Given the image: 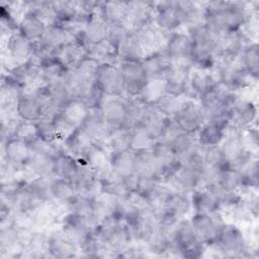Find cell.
<instances>
[{
	"label": "cell",
	"mask_w": 259,
	"mask_h": 259,
	"mask_svg": "<svg viewBox=\"0 0 259 259\" xmlns=\"http://www.w3.org/2000/svg\"><path fill=\"white\" fill-rule=\"evenodd\" d=\"M259 2L210 1L204 5V22L221 39L223 36L241 30L258 14Z\"/></svg>",
	"instance_id": "cell-1"
},
{
	"label": "cell",
	"mask_w": 259,
	"mask_h": 259,
	"mask_svg": "<svg viewBox=\"0 0 259 259\" xmlns=\"http://www.w3.org/2000/svg\"><path fill=\"white\" fill-rule=\"evenodd\" d=\"M225 257H249L251 247L243 229L233 223H223L213 240L206 245Z\"/></svg>",
	"instance_id": "cell-2"
},
{
	"label": "cell",
	"mask_w": 259,
	"mask_h": 259,
	"mask_svg": "<svg viewBox=\"0 0 259 259\" xmlns=\"http://www.w3.org/2000/svg\"><path fill=\"white\" fill-rule=\"evenodd\" d=\"M206 245L200 242L194 234L189 220H181L172 233V247L169 256L184 258H199L203 256Z\"/></svg>",
	"instance_id": "cell-3"
},
{
	"label": "cell",
	"mask_w": 259,
	"mask_h": 259,
	"mask_svg": "<svg viewBox=\"0 0 259 259\" xmlns=\"http://www.w3.org/2000/svg\"><path fill=\"white\" fill-rule=\"evenodd\" d=\"M98 225L95 218H84L66 212L60 219L57 229L80 249L81 246L95 235Z\"/></svg>",
	"instance_id": "cell-4"
},
{
	"label": "cell",
	"mask_w": 259,
	"mask_h": 259,
	"mask_svg": "<svg viewBox=\"0 0 259 259\" xmlns=\"http://www.w3.org/2000/svg\"><path fill=\"white\" fill-rule=\"evenodd\" d=\"M96 236L116 257H120L121 253L134 242L131 232L123 221L100 223L96 230Z\"/></svg>",
	"instance_id": "cell-5"
},
{
	"label": "cell",
	"mask_w": 259,
	"mask_h": 259,
	"mask_svg": "<svg viewBox=\"0 0 259 259\" xmlns=\"http://www.w3.org/2000/svg\"><path fill=\"white\" fill-rule=\"evenodd\" d=\"M220 148L226 166L234 169H237L252 155H257L251 153L247 149L242 135V131L236 128H229L226 132V136L220 144Z\"/></svg>",
	"instance_id": "cell-6"
},
{
	"label": "cell",
	"mask_w": 259,
	"mask_h": 259,
	"mask_svg": "<svg viewBox=\"0 0 259 259\" xmlns=\"http://www.w3.org/2000/svg\"><path fill=\"white\" fill-rule=\"evenodd\" d=\"M164 52L172 65L191 67L193 44L185 31H172L168 33Z\"/></svg>",
	"instance_id": "cell-7"
},
{
	"label": "cell",
	"mask_w": 259,
	"mask_h": 259,
	"mask_svg": "<svg viewBox=\"0 0 259 259\" xmlns=\"http://www.w3.org/2000/svg\"><path fill=\"white\" fill-rule=\"evenodd\" d=\"M173 119L182 132L194 136L204 124V115L199 102L188 97L183 98Z\"/></svg>",
	"instance_id": "cell-8"
},
{
	"label": "cell",
	"mask_w": 259,
	"mask_h": 259,
	"mask_svg": "<svg viewBox=\"0 0 259 259\" xmlns=\"http://www.w3.org/2000/svg\"><path fill=\"white\" fill-rule=\"evenodd\" d=\"M250 41L252 40L249 39L241 30L223 36L219 42L217 68L237 63Z\"/></svg>",
	"instance_id": "cell-9"
},
{
	"label": "cell",
	"mask_w": 259,
	"mask_h": 259,
	"mask_svg": "<svg viewBox=\"0 0 259 259\" xmlns=\"http://www.w3.org/2000/svg\"><path fill=\"white\" fill-rule=\"evenodd\" d=\"M95 82L105 97H123V82L117 64L99 63Z\"/></svg>",
	"instance_id": "cell-10"
},
{
	"label": "cell",
	"mask_w": 259,
	"mask_h": 259,
	"mask_svg": "<svg viewBox=\"0 0 259 259\" xmlns=\"http://www.w3.org/2000/svg\"><path fill=\"white\" fill-rule=\"evenodd\" d=\"M117 65L123 82V98L138 97L149 81L141 63L126 62L118 63Z\"/></svg>",
	"instance_id": "cell-11"
},
{
	"label": "cell",
	"mask_w": 259,
	"mask_h": 259,
	"mask_svg": "<svg viewBox=\"0 0 259 259\" xmlns=\"http://www.w3.org/2000/svg\"><path fill=\"white\" fill-rule=\"evenodd\" d=\"M214 72L218 80L236 93L251 89L257 83V80L253 79L238 62L232 65L218 67Z\"/></svg>",
	"instance_id": "cell-12"
},
{
	"label": "cell",
	"mask_w": 259,
	"mask_h": 259,
	"mask_svg": "<svg viewBox=\"0 0 259 259\" xmlns=\"http://www.w3.org/2000/svg\"><path fill=\"white\" fill-rule=\"evenodd\" d=\"M155 1H127V26L139 31L154 25Z\"/></svg>",
	"instance_id": "cell-13"
},
{
	"label": "cell",
	"mask_w": 259,
	"mask_h": 259,
	"mask_svg": "<svg viewBox=\"0 0 259 259\" xmlns=\"http://www.w3.org/2000/svg\"><path fill=\"white\" fill-rule=\"evenodd\" d=\"M191 209L199 213H219L222 208V196L211 187L201 185L189 193Z\"/></svg>",
	"instance_id": "cell-14"
},
{
	"label": "cell",
	"mask_w": 259,
	"mask_h": 259,
	"mask_svg": "<svg viewBox=\"0 0 259 259\" xmlns=\"http://www.w3.org/2000/svg\"><path fill=\"white\" fill-rule=\"evenodd\" d=\"M154 24L166 32L176 31L183 26L178 1H155Z\"/></svg>",
	"instance_id": "cell-15"
},
{
	"label": "cell",
	"mask_w": 259,
	"mask_h": 259,
	"mask_svg": "<svg viewBox=\"0 0 259 259\" xmlns=\"http://www.w3.org/2000/svg\"><path fill=\"white\" fill-rule=\"evenodd\" d=\"M135 158V172L139 180L161 181L162 172L153 149L133 151Z\"/></svg>",
	"instance_id": "cell-16"
},
{
	"label": "cell",
	"mask_w": 259,
	"mask_h": 259,
	"mask_svg": "<svg viewBox=\"0 0 259 259\" xmlns=\"http://www.w3.org/2000/svg\"><path fill=\"white\" fill-rule=\"evenodd\" d=\"M189 222L197 239L205 245H208L213 240L221 225L224 223L219 213L199 212H193Z\"/></svg>",
	"instance_id": "cell-17"
},
{
	"label": "cell",
	"mask_w": 259,
	"mask_h": 259,
	"mask_svg": "<svg viewBox=\"0 0 259 259\" xmlns=\"http://www.w3.org/2000/svg\"><path fill=\"white\" fill-rule=\"evenodd\" d=\"M24 87L9 74L3 75L0 89V105L2 116L17 115L16 106Z\"/></svg>",
	"instance_id": "cell-18"
},
{
	"label": "cell",
	"mask_w": 259,
	"mask_h": 259,
	"mask_svg": "<svg viewBox=\"0 0 259 259\" xmlns=\"http://www.w3.org/2000/svg\"><path fill=\"white\" fill-rule=\"evenodd\" d=\"M35 50V42L29 40L19 31H14L6 36L5 52L15 65L30 60Z\"/></svg>",
	"instance_id": "cell-19"
},
{
	"label": "cell",
	"mask_w": 259,
	"mask_h": 259,
	"mask_svg": "<svg viewBox=\"0 0 259 259\" xmlns=\"http://www.w3.org/2000/svg\"><path fill=\"white\" fill-rule=\"evenodd\" d=\"M175 190L190 193L202 184V173L181 163L178 169L164 182Z\"/></svg>",
	"instance_id": "cell-20"
},
{
	"label": "cell",
	"mask_w": 259,
	"mask_h": 259,
	"mask_svg": "<svg viewBox=\"0 0 259 259\" xmlns=\"http://www.w3.org/2000/svg\"><path fill=\"white\" fill-rule=\"evenodd\" d=\"M192 68L173 65L165 76L164 90L166 94L183 98L188 96L189 92V74Z\"/></svg>",
	"instance_id": "cell-21"
},
{
	"label": "cell",
	"mask_w": 259,
	"mask_h": 259,
	"mask_svg": "<svg viewBox=\"0 0 259 259\" xmlns=\"http://www.w3.org/2000/svg\"><path fill=\"white\" fill-rule=\"evenodd\" d=\"M109 130L124 126L126 119V99L123 97H105L99 107Z\"/></svg>",
	"instance_id": "cell-22"
},
{
	"label": "cell",
	"mask_w": 259,
	"mask_h": 259,
	"mask_svg": "<svg viewBox=\"0 0 259 259\" xmlns=\"http://www.w3.org/2000/svg\"><path fill=\"white\" fill-rule=\"evenodd\" d=\"M108 31V23L100 14V11L88 16L84 28L80 34L82 40L90 49L93 46L99 45L106 40Z\"/></svg>",
	"instance_id": "cell-23"
},
{
	"label": "cell",
	"mask_w": 259,
	"mask_h": 259,
	"mask_svg": "<svg viewBox=\"0 0 259 259\" xmlns=\"http://www.w3.org/2000/svg\"><path fill=\"white\" fill-rule=\"evenodd\" d=\"M257 118V107L253 100L239 97L232 105V124L236 130H245L252 126Z\"/></svg>",
	"instance_id": "cell-24"
},
{
	"label": "cell",
	"mask_w": 259,
	"mask_h": 259,
	"mask_svg": "<svg viewBox=\"0 0 259 259\" xmlns=\"http://www.w3.org/2000/svg\"><path fill=\"white\" fill-rule=\"evenodd\" d=\"M25 170L31 178L55 176V155L50 151L31 152Z\"/></svg>",
	"instance_id": "cell-25"
},
{
	"label": "cell",
	"mask_w": 259,
	"mask_h": 259,
	"mask_svg": "<svg viewBox=\"0 0 259 259\" xmlns=\"http://www.w3.org/2000/svg\"><path fill=\"white\" fill-rule=\"evenodd\" d=\"M170 119L171 117L165 116L160 111H158L154 106H150L143 120L141 121L137 128L143 131L153 140L158 142L163 139L164 133Z\"/></svg>",
	"instance_id": "cell-26"
},
{
	"label": "cell",
	"mask_w": 259,
	"mask_h": 259,
	"mask_svg": "<svg viewBox=\"0 0 259 259\" xmlns=\"http://www.w3.org/2000/svg\"><path fill=\"white\" fill-rule=\"evenodd\" d=\"M71 181L75 186L77 194L89 197H96L100 194L99 177L97 173L82 163L79 171Z\"/></svg>",
	"instance_id": "cell-27"
},
{
	"label": "cell",
	"mask_w": 259,
	"mask_h": 259,
	"mask_svg": "<svg viewBox=\"0 0 259 259\" xmlns=\"http://www.w3.org/2000/svg\"><path fill=\"white\" fill-rule=\"evenodd\" d=\"M141 65L149 79L161 80L165 78L173 66L164 50L146 55L141 61Z\"/></svg>",
	"instance_id": "cell-28"
},
{
	"label": "cell",
	"mask_w": 259,
	"mask_h": 259,
	"mask_svg": "<svg viewBox=\"0 0 259 259\" xmlns=\"http://www.w3.org/2000/svg\"><path fill=\"white\" fill-rule=\"evenodd\" d=\"M79 127L96 144H102L109 131L100 108H89L84 121Z\"/></svg>",
	"instance_id": "cell-29"
},
{
	"label": "cell",
	"mask_w": 259,
	"mask_h": 259,
	"mask_svg": "<svg viewBox=\"0 0 259 259\" xmlns=\"http://www.w3.org/2000/svg\"><path fill=\"white\" fill-rule=\"evenodd\" d=\"M152 149L161 168L162 182H165L178 169L182 162L166 142L158 141Z\"/></svg>",
	"instance_id": "cell-30"
},
{
	"label": "cell",
	"mask_w": 259,
	"mask_h": 259,
	"mask_svg": "<svg viewBox=\"0 0 259 259\" xmlns=\"http://www.w3.org/2000/svg\"><path fill=\"white\" fill-rule=\"evenodd\" d=\"M219 82L215 74L209 71L191 69L189 74L188 98L198 100L199 97L211 90Z\"/></svg>",
	"instance_id": "cell-31"
},
{
	"label": "cell",
	"mask_w": 259,
	"mask_h": 259,
	"mask_svg": "<svg viewBox=\"0 0 259 259\" xmlns=\"http://www.w3.org/2000/svg\"><path fill=\"white\" fill-rule=\"evenodd\" d=\"M16 114L19 118L26 121H36L44 116L33 88H24L16 106Z\"/></svg>",
	"instance_id": "cell-32"
},
{
	"label": "cell",
	"mask_w": 259,
	"mask_h": 259,
	"mask_svg": "<svg viewBox=\"0 0 259 259\" xmlns=\"http://www.w3.org/2000/svg\"><path fill=\"white\" fill-rule=\"evenodd\" d=\"M49 254L54 258L79 257V247L56 228L49 233Z\"/></svg>",
	"instance_id": "cell-33"
},
{
	"label": "cell",
	"mask_w": 259,
	"mask_h": 259,
	"mask_svg": "<svg viewBox=\"0 0 259 259\" xmlns=\"http://www.w3.org/2000/svg\"><path fill=\"white\" fill-rule=\"evenodd\" d=\"M56 22L68 26L78 20L88 17L80 8L79 1H51Z\"/></svg>",
	"instance_id": "cell-34"
},
{
	"label": "cell",
	"mask_w": 259,
	"mask_h": 259,
	"mask_svg": "<svg viewBox=\"0 0 259 259\" xmlns=\"http://www.w3.org/2000/svg\"><path fill=\"white\" fill-rule=\"evenodd\" d=\"M3 159L11 162L12 164L25 167L30 159L31 151L28 144L18 138H11L2 143Z\"/></svg>",
	"instance_id": "cell-35"
},
{
	"label": "cell",
	"mask_w": 259,
	"mask_h": 259,
	"mask_svg": "<svg viewBox=\"0 0 259 259\" xmlns=\"http://www.w3.org/2000/svg\"><path fill=\"white\" fill-rule=\"evenodd\" d=\"M71 39V33L63 25L59 23H54L47 26L44 34L36 42V45L40 48L53 52H58Z\"/></svg>",
	"instance_id": "cell-36"
},
{
	"label": "cell",
	"mask_w": 259,
	"mask_h": 259,
	"mask_svg": "<svg viewBox=\"0 0 259 259\" xmlns=\"http://www.w3.org/2000/svg\"><path fill=\"white\" fill-rule=\"evenodd\" d=\"M79 162L88 166L98 176L110 170L109 152L101 144H93Z\"/></svg>",
	"instance_id": "cell-37"
},
{
	"label": "cell",
	"mask_w": 259,
	"mask_h": 259,
	"mask_svg": "<svg viewBox=\"0 0 259 259\" xmlns=\"http://www.w3.org/2000/svg\"><path fill=\"white\" fill-rule=\"evenodd\" d=\"M135 32L137 33L138 38L146 52V55L164 50L169 33L160 29L155 24Z\"/></svg>",
	"instance_id": "cell-38"
},
{
	"label": "cell",
	"mask_w": 259,
	"mask_h": 259,
	"mask_svg": "<svg viewBox=\"0 0 259 259\" xmlns=\"http://www.w3.org/2000/svg\"><path fill=\"white\" fill-rule=\"evenodd\" d=\"M110 170L117 176L127 180L136 176L135 158L133 151L109 153Z\"/></svg>",
	"instance_id": "cell-39"
},
{
	"label": "cell",
	"mask_w": 259,
	"mask_h": 259,
	"mask_svg": "<svg viewBox=\"0 0 259 259\" xmlns=\"http://www.w3.org/2000/svg\"><path fill=\"white\" fill-rule=\"evenodd\" d=\"M133 133L134 130L125 126L109 130L101 145H103L109 153L130 151Z\"/></svg>",
	"instance_id": "cell-40"
},
{
	"label": "cell",
	"mask_w": 259,
	"mask_h": 259,
	"mask_svg": "<svg viewBox=\"0 0 259 259\" xmlns=\"http://www.w3.org/2000/svg\"><path fill=\"white\" fill-rule=\"evenodd\" d=\"M146 52L142 47L138 35L135 31L126 36V38L120 44L117 52V64L126 62H139L144 59Z\"/></svg>",
	"instance_id": "cell-41"
},
{
	"label": "cell",
	"mask_w": 259,
	"mask_h": 259,
	"mask_svg": "<svg viewBox=\"0 0 259 259\" xmlns=\"http://www.w3.org/2000/svg\"><path fill=\"white\" fill-rule=\"evenodd\" d=\"M63 143L65 150L78 160H81L92 147V145L96 144L93 143L80 127H77L75 131H73L64 140Z\"/></svg>",
	"instance_id": "cell-42"
},
{
	"label": "cell",
	"mask_w": 259,
	"mask_h": 259,
	"mask_svg": "<svg viewBox=\"0 0 259 259\" xmlns=\"http://www.w3.org/2000/svg\"><path fill=\"white\" fill-rule=\"evenodd\" d=\"M99 11L108 24L127 25V1H100Z\"/></svg>",
	"instance_id": "cell-43"
},
{
	"label": "cell",
	"mask_w": 259,
	"mask_h": 259,
	"mask_svg": "<svg viewBox=\"0 0 259 259\" xmlns=\"http://www.w3.org/2000/svg\"><path fill=\"white\" fill-rule=\"evenodd\" d=\"M88 111L89 108L85 105V103L82 100L75 98L61 108L58 114L67 124L75 130L84 121Z\"/></svg>",
	"instance_id": "cell-44"
},
{
	"label": "cell",
	"mask_w": 259,
	"mask_h": 259,
	"mask_svg": "<svg viewBox=\"0 0 259 259\" xmlns=\"http://www.w3.org/2000/svg\"><path fill=\"white\" fill-rule=\"evenodd\" d=\"M166 143L171 147L173 152L181 161L199 148L195 136L186 134L182 131L174 134L169 140L166 141Z\"/></svg>",
	"instance_id": "cell-45"
},
{
	"label": "cell",
	"mask_w": 259,
	"mask_h": 259,
	"mask_svg": "<svg viewBox=\"0 0 259 259\" xmlns=\"http://www.w3.org/2000/svg\"><path fill=\"white\" fill-rule=\"evenodd\" d=\"M25 257L46 258L49 254V233L31 231L25 244Z\"/></svg>",
	"instance_id": "cell-46"
},
{
	"label": "cell",
	"mask_w": 259,
	"mask_h": 259,
	"mask_svg": "<svg viewBox=\"0 0 259 259\" xmlns=\"http://www.w3.org/2000/svg\"><path fill=\"white\" fill-rule=\"evenodd\" d=\"M81 167L77 158L69 154L66 150L55 156V176L72 180Z\"/></svg>",
	"instance_id": "cell-47"
},
{
	"label": "cell",
	"mask_w": 259,
	"mask_h": 259,
	"mask_svg": "<svg viewBox=\"0 0 259 259\" xmlns=\"http://www.w3.org/2000/svg\"><path fill=\"white\" fill-rule=\"evenodd\" d=\"M205 2L200 1H178L179 11L183 26H190L204 21Z\"/></svg>",
	"instance_id": "cell-48"
},
{
	"label": "cell",
	"mask_w": 259,
	"mask_h": 259,
	"mask_svg": "<svg viewBox=\"0 0 259 259\" xmlns=\"http://www.w3.org/2000/svg\"><path fill=\"white\" fill-rule=\"evenodd\" d=\"M47 26L48 25L37 17L28 13H24L18 22L17 31H19L29 40L37 42L44 34Z\"/></svg>",
	"instance_id": "cell-49"
},
{
	"label": "cell",
	"mask_w": 259,
	"mask_h": 259,
	"mask_svg": "<svg viewBox=\"0 0 259 259\" xmlns=\"http://www.w3.org/2000/svg\"><path fill=\"white\" fill-rule=\"evenodd\" d=\"M238 63L255 80L259 75V47L257 41H250L243 51Z\"/></svg>",
	"instance_id": "cell-50"
},
{
	"label": "cell",
	"mask_w": 259,
	"mask_h": 259,
	"mask_svg": "<svg viewBox=\"0 0 259 259\" xmlns=\"http://www.w3.org/2000/svg\"><path fill=\"white\" fill-rule=\"evenodd\" d=\"M51 191L54 200L67 204L77 195L73 182L69 179L53 176L51 182Z\"/></svg>",
	"instance_id": "cell-51"
},
{
	"label": "cell",
	"mask_w": 259,
	"mask_h": 259,
	"mask_svg": "<svg viewBox=\"0 0 259 259\" xmlns=\"http://www.w3.org/2000/svg\"><path fill=\"white\" fill-rule=\"evenodd\" d=\"M149 107L139 97L126 99V119L124 126L136 130L143 120Z\"/></svg>",
	"instance_id": "cell-52"
},
{
	"label": "cell",
	"mask_w": 259,
	"mask_h": 259,
	"mask_svg": "<svg viewBox=\"0 0 259 259\" xmlns=\"http://www.w3.org/2000/svg\"><path fill=\"white\" fill-rule=\"evenodd\" d=\"M226 136V132L212 124L204 123L196 133L195 139L200 148L219 146Z\"/></svg>",
	"instance_id": "cell-53"
},
{
	"label": "cell",
	"mask_w": 259,
	"mask_h": 259,
	"mask_svg": "<svg viewBox=\"0 0 259 259\" xmlns=\"http://www.w3.org/2000/svg\"><path fill=\"white\" fill-rule=\"evenodd\" d=\"M51 177H33L27 183V188L39 203H48L54 200L51 191Z\"/></svg>",
	"instance_id": "cell-54"
},
{
	"label": "cell",
	"mask_w": 259,
	"mask_h": 259,
	"mask_svg": "<svg viewBox=\"0 0 259 259\" xmlns=\"http://www.w3.org/2000/svg\"><path fill=\"white\" fill-rule=\"evenodd\" d=\"M94 208L95 197L80 194H77L66 204L67 212L84 218H94Z\"/></svg>",
	"instance_id": "cell-55"
},
{
	"label": "cell",
	"mask_w": 259,
	"mask_h": 259,
	"mask_svg": "<svg viewBox=\"0 0 259 259\" xmlns=\"http://www.w3.org/2000/svg\"><path fill=\"white\" fill-rule=\"evenodd\" d=\"M165 93L164 80L149 79L146 86L138 96L143 102L149 106H154L157 100Z\"/></svg>",
	"instance_id": "cell-56"
},
{
	"label": "cell",
	"mask_w": 259,
	"mask_h": 259,
	"mask_svg": "<svg viewBox=\"0 0 259 259\" xmlns=\"http://www.w3.org/2000/svg\"><path fill=\"white\" fill-rule=\"evenodd\" d=\"M183 98L175 97L164 93L154 104V107L165 116L173 118L176 112L178 111Z\"/></svg>",
	"instance_id": "cell-57"
},
{
	"label": "cell",
	"mask_w": 259,
	"mask_h": 259,
	"mask_svg": "<svg viewBox=\"0 0 259 259\" xmlns=\"http://www.w3.org/2000/svg\"><path fill=\"white\" fill-rule=\"evenodd\" d=\"M35 124L37 127L38 138H40L41 140L49 143L61 141L59 139L57 127H56L53 116H42L35 121Z\"/></svg>",
	"instance_id": "cell-58"
},
{
	"label": "cell",
	"mask_w": 259,
	"mask_h": 259,
	"mask_svg": "<svg viewBox=\"0 0 259 259\" xmlns=\"http://www.w3.org/2000/svg\"><path fill=\"white\" fill-rule=\"evenodd\" d=\"M205 168L221 169L226 166L220 145L207 148H200Z\"/></svg>",
	"instance_id": "cell-59"
},
{
	"label": "cell",
	"mask_w": 259,
	"mask_h": 259,
	"mask_svg": "<svg viewBox=\"0 0 259 259\" xmlns=\"http://www.w3.org/2000/svg\"><path fill=\"white\" fill-rule=\"evenodd\" d=\"M131 29L125 24H108V31L106 41L109 42L118 52L120 44L131 33Z\"/></svg>",
	"instance_id": "cell-60"
},
{
	"label": "cell",
	"mask_w": 259,
	"mask_h": 259,
	"mask_svg": "<svg viewBox=\"0 0 259 259\" xmlns=\"http://www.w3.org/2000/svg\"><path fill=\"white\" fill-rule=\"evenodd\" d=\"M14 137L26 142L27 144L38 138L35 121H26L21 119L16 126Z\"/></svg>",
	"instance_id": "cell-61"
},
{
	"label": "cell",
	"mask_w": 259,
	"mask_h": 259,
	"mask_svg": "<svg viewBox=\"0 0 259 259\" xmlns=\"http://www.w3.org/2000/svg\"><path fill=\"white\" fill-rule=\"evenodd\" d=\"M156 141L149 137L146 133L141 130H134L133 138H132V146L131 151H138L144 149H151L154 147Z\"/></svg>",
	"instance_id": "cell-62"
}]
</instances>
